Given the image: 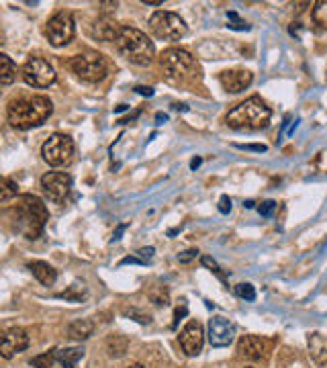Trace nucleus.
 Instances as JSON below:
<instances>
[{"label":"nucleus","instance_id":"nucleus-1","mask_svg":"<svg viewBox=\"0 0 327 368\" xmlns=\"http://www.w3.org/2000/svg\"><path fill=\"white\" fill-rule=\"evenodd\" d=\"M6 215L10 217L14 232L25 236L27 240H37L43 234V227L48 221V209L43 201L37 198L35 194L21 196L17 205L6 211Z\"/></svg>","mask_w":327,"mask_h":368},{"label":"nucleus","instance_id":"nucleus-2","mask_svg":"<svg viewBox=\"0 0 327 368\" xmlns=\"http://www.w3.org/2000/svg\"><path fill=\"white\" fill-rule=\"evenodd\" d=\"M54 113V105L48 96H21L8 103L6 119L14 129H33L48 121Z\"/></svg>","mask_w":327,"mask_h":368},{"label":"nucleus","instance_id":"nucleus-3","mask_svg":"<svg viewBox=\"0 0 327 368\" xmlns=\"http://www.w3.org/2000/svg\"><path fill=\"white\" fill-rule=\"evenodd\" d=\"M270 119H272L270 107H266V103L260 96H252L237 105L235 109H231L229 115L225 117V123L227 127L237 131H258L268 127Z\"/></svg>","mask_w":327,"mask_h":368},{"label":"nucleus","instance_id":"nucleus-4","mask_svg":"<svg viewBox=\"0 0 327 368\" xmlns=\"http://www.w3.org/2000/svg\"><path fill=\"white\" fill-rule=\"evenodd\" d=\"M115 43L121 56L135 65H150L156 58V48L152 39L135 27H121Z\"/></svg>","mask_w":327,"mask_h":368},{"label":"nucleus","instance_id":"nucleus-5","mask_svg":"<svg viewBox=\"0 0 327 368\" xmlns=\"http://www.w3.org/2000/svg\"><path fill=\"white\" fill-rule=\"evenodd\" d=\"M70 70L84 82L97 84L103 82L109 74V65L107 60L99 54V52H84L78 54L70 60Z\"/></svg>","mask_w":327,"mask_h":368},{"label":"nucleus","instance_id":"nucleus-6","mask_svg":"<svg viewBox=\"0 0 327 368\" xmlns=\"http://www.w3.org/2000/svg\"><path fill=\"white\" fill-rule=\"evenodd\" d=\"M150 29L158 39L164 41H178L180 37L186 35V23L178 14L168 10H156L150 17Z\"/></svg>","mask_w":327,"mask_h":368},{"label":"nucleus","instance_id":"nucleus-7","mask_svg":"<svg viewBox=\"0 0 327 368\" xmlns=\"http://www.w3.org/2000/svg\"><path fill=\"white\" fill-rule=\"evenodd\" d=\"M41 156L43 160L54 166V168H59V166H66L70 164L72 156H74V141L70 135L66 133H54L48 137V141L43 143L41 147Z\"/></svg>","mask_w":327,"mask_h":368},{"label":"nucleus","instance_id":"nucleus-8","mask_svg":"<svg viewBox=\"0 0 327 368\" xmlns=\"http://www.w3.org/2000/svg\"><path fill=\"white\" fill-rule=\"evenodd\" d=\"M76 33V25H74V17L68 10H59L48 21L46 25V37L54 48H63L74 39Z\"/></svg>","mask_w":327,"mask_h":368},{"label":"nucleus","instance_id":"nucleus-9","mask_svg":"<svg viewBox=\"0 0 327 368\" xmlns=\"http://www.w3.org/2000/svg\"><path fill=\"white\" fill-rule=\"evenodd\" d=\"M21 74H23V80L33 88H48L57 78L54 65L43 58H29L25 61Z\"/></svg>","mask_w":327,"mask_h":368},{"label":"nucleus","instance_id":"nucleus-10","mask_svg":"<svg viewBox=\"0 0 327 368\" xmlns=\"http://www.w3.org/2000/svg\"><path fill=\"white\" fill-rule=\"evenodd\" d=\"M160 65H162V70L170 78H184V76H188L192 72L195 58L184 50L172 48V50H166L162 54Z\"/></svg>","mask_w":327,"mask_h":368},{"label":"nucleus","instance_id":"nucleus-11","mask_svg":"<svg viewBox=\"0 0 327 368\" xmlns=\"http://www.w3.org/2000/svg\"><path fill=\"white\" fill-rule=\"evenodd\" d=\"M41 188H43V194L55 203H63L72 190V176L68 172H48L43 178H41Z\"/></svg>","mask_w":327,"mask_h":368},{"label":"nucleus","instance_id":"nucleus-12","mask_svg":"<svg viewBox=\"0 0 327 368\" xmlns=\"http://www.w3.org/2000/svg\"><path fill=\"white\" fill-rule=\"evenodd\" d=\"M31 344V338L27 336L25 329L12 327L0 334V356L2 358H12L21 352H25Z\"/></svg>","mask_w":327,"mask_h":368},{"label":"nucleus","instance_id":"nucleus-13","mask_svg":"<svg viewBox=\"0 0 327 368\" xmlns=\"http://www.w3.org/2000/svg\"><path fill=\"white\" fill-rule=\"evenodd\" d=\"M205 331L199 321H188L184 329L180 331V346L186 356H199L203 352Z\"/></svg>","mask_w":327,"mask_h":368},{"label":"nucleus","instance_id":"nucleus-14","mask_svg":"<svg viewBox=\"0 0 327 368\" xmlns=\"http://www.w3.org/2000/svg\"><path fill=\"white\" fill-rule=\"evenodd\" d=\"M235 338V327L229 319L225 317H213L209 321V342L213 348H225L233 342Z\"/></svg>","mask_w":327,"mask_h":368},{"label":"nucleus","instance_id":"nucleus-15","mask_svg":"<svg viewBox=\"0 0 327 368\" xmlns=\"http://www.w3.org/2000/svg\"><path fill=\"white\" fill-rule=\"evenodd\" d=\"M254 82V74L248 70H227L221 74V84L227 92L231 94H239L246 88H250Z\"/></svg>","mask_w":327,"mask_h":368},{"label":"nucleus","instance_id":"nucleus-16","mask_svg":"<svg viewBox=\"0 0 327 368\" xmlns=\"http://www.w3.org/2000/svg\"><path fill=\"white\" fill-rule=\"evenodd\" d=\"M266 348H268V342L258 336H244L237 344L239 354L250 360H262L266 356Z\"/></svg>","mask_w":327,"mask_h":368},{"label":"nucleus","instance_id":"nucleus-17","mask_svg":"<svg viewBox=\"0 0 327 368\" xmlns=\"http://www.w3.org/2000/svg\"><path fill=\"white\" fill-rule=\"evenodd\" d=\"M309 344V352L313 356V360L317 362L319 368H327V338L324 334H309L307 338Z\"/></svg>","mask_w":327,"mask_h":368},{"label":"nucleus","instance_id":"nucleus-18","mask_svg":"<svg viewBox=\"0 0 327 368\" xmlns=\"http://www.w3.org/2000/svg\"><path fill=\"white\" fill-rule=\"evenodd\" d=\"M119 31H121V27L112 19H109V17L99 19L95 23V27H92V35L97 39H101V41H115L117 35H119Z\"/></svg>","mask_w":327,"mask_h":368},{"label":"nucleus","instance_id":"nucleus-19","mask_svg":"<svg viewBox=\"0 0 327 368\" xmlns=\"http://www.w3.org/2000/svg\"><path fill=\"white\" fill-rule=\"evenodd\" d=\"M29 270H31V274H33L41 285H46V287H52L55 283V278H57V272H55L54 266L48 264V262H41V260L29 262Z\"/></svg>","mask_w":327,"mask_h":368},{"label":"nucleus","instance_id":"nucleus-20","mask_svg":"<svg viewBox=\"0 0 327 368\" xmlns=\"http://www.w3.org/2000/svg\"><path fill=\"white\" fill-rule=\"evenodd\" d=\"M84 358V348L74 346V348H63L55 352V360L63 368H74Z\"/></svg>","mask_w":327,"mask_h":368},{"label":"nucleus","instance_id":"nucleus-21","mask_svg":"<svg viewBox=\"0 0 327 368\" xmlns=\"http://www.w3.org/2000/svg\"><path fill=\"white\" fill-rule=\"evenodd\" d=\"M95 331V323L88 321V319H76L68 325V336L72 340H88Z\"/></svg>","mask_w":327,"mask_h":368},{"label":"nucleus","instance_id":"nucleus-22","mask_svg":"<svg viewBox=\"0 0 327 368\" xmlns=\"http://www.w3.org/2000/svg\"><path fill=\"white\" fill-rule=\"evenodd\" d=\"M17 80V65L6 54H0V84H12Z\"/></svg>","mask_w":327,"mask_h":368},{"label":"nucleus","instance_id":"nucleus-23","mask_svg":"<svg viewBox=\"0 0 327 368\" xmlns=\"http://www.w3.org/2000/svg\"><path fill=\"white\" fill-rule=\"evenodd\" d=\"M19 192V184L6 176H0V203H6L10 198H14Z\"/></svg>","mask_w":327,"mask_h":368},{"label":"nucleus","instance_id":"nucleus-24","mask_svg":"<svg viewBox=\"0 0 327 368\" xmlns=\"http://www.w3.org/2000/svg\"><path fill=\"white\" fill-rule=\"evenodd\" d=\"M311 17H313L315 25H319L321 29H327V0H319L313 4Z\"/></svg>","mask_w":327,"mask_h":368},{"label":"nucleus","instance_id":"nucleus-25","mask_svg":"<svg viewBox=\"0 0 327 368\" xmlns=\"http://www.w3.org/2000/svg\"><path fill=\"white\" fill-rule=\"evenodd\" d=\"M201 262H203V266H205V268H209V270H211V272H213V274L217 276V278L221 280V283H223V285H227V274H225V272L221 270V266H219L217 262H215V260H213L211 256H203V258H201Z\"/></svg>","mask_w":327,"mask_h":368},{"label":"nucleus","instance_id":"nucleus-26","mask_svg":"<svg viewBox=\"0 0 327 368\" xmlns=\"http://www.w3.org/2000/svg\"><path fill=\"white\" fill-rule=\"evenodd\" d=\"M235 295L239 299H246V301H256V289L250 283H239L235 287Z\"/></svg>","mask_w":327,"mask_h":368},{"label":"nucleus","instance_id":"nucleus-27","mask_svg":"<svg viewBox=\"0 0 327 368\" xmlns=\"http://www.w3.org/2000/svg\"><path fill=\"white\" fill-rule=\"evenodd\" d=\"M55 362V352H43L31 360V367L35 368H52Z\"/></svg>","mask_w":327,"mask_h":368},{"label":"nucleus","instance_id":"nucleus-28","mask_svg":"<svg viewBox=\"0 0 327 368\" xmlns=\"http://www.w3.org/2000/svg\"><path fill=\"white\" fill-rule=\"evenodd\" d=\"M227 19H229V25L227 27H231V29H235V31H250V25L244 21V19H239L237 17V12H227Z\"/></svg>","mask_w":327,"mask_h":368},{"label":"nucleus","instance_id":"nucleus-29","mask_svg":"<svg viewBox=\"0 0 327 368\" xmlns=\"http://www.w3.org/2000/svg\"><path fill=\"white\" fill-rule=\"evenodd\" d=\"M258 211H260L262 217H272L274 211H276V201H264V203L258 207Z\"/></svg>","mask_w":327,"mask_h":368},{"label":"nucleus","instance_id":"nucleus-30","mask_svg":"<svg viewBox=\"0 0 327 368\" xmlns=\"http://www.w3.org/2000/svg\"><path fill=\"white\" fill-rule=\"evenodd\" d=\"M197 256H199V249H186V252L178 254V262H180V264H188V262H192Z\"/></svg>","mask_w":327,"mask_h":368},{"label":"nucleus","instance_id":"nucleus-31","mask_svg":"<svg viewBox=\"0 0 327 368\" xmlns=\"http://www.w3.org/2000/svg\"><path fill=\"white\" fill-rule=\"evenodd\" d=\"M229 211H231V198H229L227 194H223V196L219 198V213L227 215Z\"/></svg>","mask_w":327,"mask_h":368},{"label":"nucleus","instance_id":"nucleus-32","mask_svg":"<svg viewBox=\"0 0 327 368\" xmlns=\"http://www.w3.org/2000/svg\"><path fill=\"white\" fill-rule=\"evenodd\" d=\"M137 254H139V260H141V262H148V260H152V256H154V247H141Z\"/></svg>","mask_w":327,"mask_h":368},{"label":"nucleus","instance_id":"nucleus-33","mask_svg":"<svg viewBox=\"0 0 327 368\" xmlns=\"http://www.w3.org/2000/svg\"><path fill=\"white\" fill-rule=\"evenodd\" d=\"M237 147H239V150H248V152H260V154L268 150L266 145H237Z\"/></svg>","mask_w":327,"mask_h":368},{"label":"nucleus","instance_id":"nucleus-34","mask_svg":"<svg viewBox=\"0 0 327 368\" xmlns=\"http://www.w3.org/2000/svg\"><path fill=\"white\" fill-rule=\"evenodd\" d=\"M135 92H137V94H143V96H154V88H146V86H137Z\"/></svg>","mask_w":327,"mask_h":368},{"label":"nucleus","instance_id":"nucleus-35","mask_svg":"<svg viewBox=\"0 0 327 368\" xmlns=\"http://www.w3.org/2000/svg\"><path fill=\"white\" fill-rule=\"evenodd\" d=\"M125 227H127V225H119V229L115 232V238H112V242H117V240L121 238V234L125 232Z\"/></svg>","mask_w":327,"mask_h":368},{"label":"nucleus","instance_id":"nucleus-36","mask_svg":"<svg viewBox=\"0 0 327 368\" xmlns=\"http://www.w3.org/2000/svg\"><path fill=\"white\" fill-rule=\"evenodd\" d=\"M201 164H203V160H201V158H195V160H192V162H190V168H192V170H195V168H199V166H201Z\"/></svg>","mask_w":327,"mask_h":368},{"label":"nucleus","instance_id":"nucleus-37","mask_svg":"<svg viewBox=\"0 0 327 368\" xmlns=\"http://www.w3.org/2000/svg\"><path fill=\"white\" fill-rule=\"evenodd\" d=\"M156 121H158V125H162V123L168 121V115H162V113H158V115H156Z\"/></svg>","mask_w":327,"mask_h":368},{"label":"nucleus","instance_id":"nucleus-38","mask_svg":"<svg viewBox=\"0 0 327 368\" xmlns=\"http://www.w3.org/2000/svg\"><path fill=\"white\" fill-rule=\"evenodd\" d=\"M244 207H246V209H254V207H256V203H254V201H246V203H244Z\"/></svg>","mask_w":327,"mask_h":368},{"label":"nucleus","instance_id":"nucleus-39","mask_svg":"<svg viewBox=\"0 0 327 368\" xmlns=\"http://www.w3.org/2000/svg\"><path fill=\"white\" fill-rule=\"evenodd\" d=\"M129 368H146V367H141V365H133V367H129Z\"/></svg>","mask_w":327,"mask_h":368},{"label":"nucleus","instance_id":"nucleus-40","mask_svg":"<svg viewBox=\"0 0 327 368\" xmlns=\"http://www.w3.org/2000/svg\"><path fill=\"white\" fill-rule=\"evenodd\" d=\"M0 43H2V31H0Z\"/></svg>","mask_w":327,"mask_h":368},{"label":"nucleus","instance_id":"nucleus-41","mask_svg":"<svg viewBox=\"0 0 327 368\" xmlns=\"http://www.w3.org/2000/svg\"><path fill=\"white\" fill-rule=\"evenodd\" d=\"M246 368H254V367H246Z\"/></svg>","mask_w":327,"mask_h":368}]
</instances>
